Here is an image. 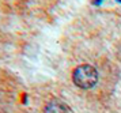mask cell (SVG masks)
I'll list each match as a JSON object with an SVG mask.
<instances>
[{
    "mask_svg": "<svg viewBox=\"0 0 121 113\" xmlns=\"http://www.w3.org/2000/svg\"><path fill=\"white\" fill-rule=\"evenodd\" d=\"M72 82L80 89H93L98 82V72L90 64H82L72 72Z\"/></svg>",
    "mask_w": 121,
    "mask_h": 113,
    "instance_id": "obj_1",
    "label": "cell"
},
{
    "mask_svg": "<svg viewBox=\"0 0 121 113\" xmlns=\"http://www.w3.org/2000/svg\"><path fill=\"white\" fill-rule=\"evenodd\" d=\"M44 113H69V108L67 106V104L55 98V99H50L49 102L46 104Z\"/></svg>",
    "mask_w": 121,
    "mask_h": 113,
    "instance_id": "obj_2",
    "label": "cell"
},
{
    "mask_svg": "<svg viewBox=\"0 0 121 113\" xmlns=\"http://www.w3.org/2000/svg\"><path fill=\"white\" fill-rule=\"evenodd\" d=\"M101 1H102V0H93V4L98 5V4H101Z\"/></svg>",
    "mask_w": 121,
    "mask_h": 113,
    "instance_id": "obj_3",
    "label": "cell"
},
{
    "mask_svg": "<svg viewBox=\"0 0 121 113\" xmlns=\"http://www.w3.org/2000/svg\"><path fill=\"white\" fill-rule=\"evenodd\" d=\"M116 1H120V3H121V0H116Z\"/></svg>",
    "mask_w": 121,
    "mask_h": 113,
    "instance_id": "obj_4",
    "label": "cell"
}]
</instances>
